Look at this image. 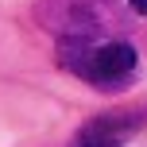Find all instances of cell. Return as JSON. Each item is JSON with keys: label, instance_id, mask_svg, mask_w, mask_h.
<instances>
[{"label": "cell", "instance_id": "3957f363", "mask_svg": "<svg viewBox=\"0 0 147 147\" xmlns=\"http://www.w3.org/2000/svg\"><path fill=\"white\" fill-rule=\"evenodd\" d=\"M140 124H143L140 112H105V116H93L89 124H81L70 147H124Z\"/></svg>", "mask_w": 147, "mask_h": 147}, {"label": "cell", "instance_id": "277c9868", "mask_svg": "<svg viewBox=\"0 0 147 147\" xmlns=\"http://www.w3.org/2000/svg\"><path fill=\"white\" fill-rule=\"evenodd\" d=\"M124 4H128V8H132V12H136V16H147V0H124Z\"/></svg>", "mask_w": 147, "mask_h": 147}, {"label": "cell", "instance_id": "6da1fadb", "mask_svg": "<svg viewBox=\"0 0 147 147\" xmlns=\"http://www.w3.org/2000/svg\"><path fill=\"white\" fill-rule=\"evenodd\" d=\"M136 47L128 39H58V66L97 89H116L136 74Z\"/></svg>", "mask_w": 147, "mask_h": 147}, {"label": "cell", "instance_id": "7a4b0ae2", "mask_svg": "<svg viewBox=\"0 0 147 147\" xmlns=\"http://www.w3.org/2000/svg\"><path fill=\"white\" fill-rule=\"evenodd\" d=\"M35 20L54 39H112L124 8L116 0H35Z\"/></svg>", "mask_w": 147, "mask_h": 147}]
</instances>
